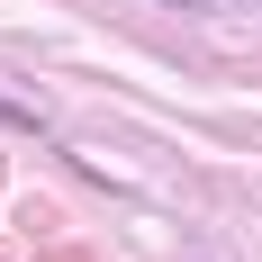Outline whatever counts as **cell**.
Segmentation results:
<instances>
[{
  "instance_id": "obj_2",
  "label": "cell",
  "mask_w": 262,
  "mask_h": 262,
  "mask_svg": "<svg viewBox=\"0 0 262 262\" xmlns=\"http://www.w3.org/2000/svg\"><path fill=\"white\" fill-rule=\"evenodd\" d=\"M163 9H208V0H163Z\"/></svg>"
},
{
  "instance_id": "obj_1",
  "label": "cell",
  "mask_w": 262,
  "mask_h": 262,
  "mask_svg": "<svg viewBox=\"0 0 262 262\" xmlns=\"http://www.w3.org/2000/svg\"><path fill=\"white\" fill-rule=\"evenodd\" d=\"M0 118H9V127H36V108H27V100H0Z\"/></svg>"
}]
</instances>
